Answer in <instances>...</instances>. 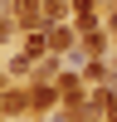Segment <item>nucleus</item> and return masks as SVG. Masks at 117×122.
I'll return each instance as SVG.
<instances>
[{"label": "nucleus", "instance_id": "1", "mask_svg": "<svg viewBox=\"0 0 117 122\" xmlns=\"http://www.w3.org/2000/svg\"><path fill=\"white\" fill-rule=\"evenodd\" d=\"M15 15H20V29H29V34H39V0H15Z\"/></svg>", "mask_w": 117, "mask_h": 122}, {"label": "nucleus", "instance_id": "2", "mask_svg": "<svg viewBox=\"0 0 117 122\" xmlns=\"http://www.w3.org/2000/svg\"><path fill=\"white\" fill-rule=\"evenodd\" d=\"M54 103V88H34V93H29V107H49Z\"/></svg>", "mask_w": 117, "mask_h": 122}, {"label": "nucleus", "instance_id": "3", "mask_svg": "<svg viewBox=\"0 0 117 122\" xmlns=\"http://www.w3.org/2000/svg\"><path fill=\"white\" fill-rule=\"evenodd\" d=\"M0 107H5V112H24V107H29V98H20V93H10L5 103H0Z\"/></svg>", "mask_w": 117, "mask_h": 122}, {"label": "nucleus", "instance_id": "4", "mask_svg": "<svg viewBox=\"0 0 117 122\" xmlns=\"http://www.w3.org/2000/svg\"><path fill=\"white\" fill-rule=\"evenodd\" d=\"M5 34H10V20H0V39H5Z\"/></svg>", "mask_w": 117, "mask_h": 122}, {"label": "nucleus", "instance_id": "5", "mask_svg": "<svg viewBox=\"0 0 117 122\" xmlns=\"http://www.w3.org/2000/svg\"><path fill=\"white\" fill-rule=\"evenodd\" d=\"M58 122H73V117H58Z\"/></svg>", "mask_w": 117, "mask_h": 122}]
</instances>
